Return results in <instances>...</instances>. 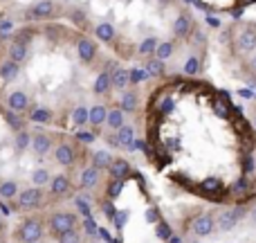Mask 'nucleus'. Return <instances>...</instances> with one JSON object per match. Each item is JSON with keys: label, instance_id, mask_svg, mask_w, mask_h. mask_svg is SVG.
Wrapping results in <instances>:
<instances>
[{"label": "nucleus", "instance_id": "obj_1", "mask_svg": "<svg viewBox=\"0 0 256 243\" xmlns=\"http://www.w3.org/2000/svg\"><path fill=\"white\" fill-rule=\"evenodd\" d=\"M48 225H50V232H52V234L61 236V234H66V232L76 230V216L70 212H54L52 216H50Z\"/></svg>", "mask_w": 256, "mask_h": 243}, {"label": "nucleus", "instance_id": "obj_2", "mask_svg": "<svg viewBox=\"0 0 256 243\" xmlns=\"http://www.w3.org/2000/svg\"><path fill=\"white\" fill-rule=\"evenodd\" d=\"M43 239V223L38 218H27L18 227V241L20 243H40Z\"/></svg>", "mask_w": 256, "mask_h": 243}, {"label": "nucleus", "instance_id": "obj_3", "mask_svg": "<svg viewBox=\"0 0 256 243\" xmlns=\"http://www.w3.org/2000/svg\"><path fill=\"white\" fill-rule=\"evenodd\" d=\"M243 216H245V205H236V207H232V209H225V212H220V216H218V230H222V232L234 230Z\"/></svg>", "mask_w": 256, "mask_h": 243}, {"label": "nucleus", "instance_id": "obj_4", "mask_svg": "<svg viewBox=\"0 0 256 243\" xmlns=\"http://www.w3.org/2000/svg\"><path fill=\"white\" fill-rule=\"evenodd\" d=\"M216 227H218V218H214L212 214H200L191 223V232L196 236H209V234H214Z\"/></svg>", "mask_w": 256, "mask_h": 243}, {"label": "nucleus", "instance_id": "obj_5", "mask_svg": "<svg viewBox=\"0 0 256 243\" xmlns=\"http://www.w3.org/2000/svg\"><path fill=\"white\" fill-rule=\"evenodd\" d=\"M40 200H43V194H40L38 187H30V189L18 194V207H22V209L40 207Z\"/></svg>", "mask_w": 256, "mask_h": 243}, {"label": "nucleus", "instance_id": "obj_6", "mask_svg": "<svg viewBox=\"0 0 256 243\" xmlns=\"http://www.w3.org/2000/svg\"><path fill=\"white\" fill-rule=\"evenodd\" d=\"M236 43H238L240 52H245V54L254 52V50H256V27H245V30L238 34Z\"/></svg>", "mask_w": 256, "mask_h": 243}, {"label": "nucleus", "instance_id": "obj_7", "mask_svg": "<svg viewBox=\"0 0 256 243\" xmlns=\"http://www.w3.org/2000/svg\"><path fill=\"white\" fill-rule=\"evenodd\" d=\"M108 173H110L112 180H126V178L132 173L130 162L124 160V158H115L112 160V164H110V169H108Z\"/></svg>", "mask_w": 256, "mask_h": 243}, {"label": "nucleus", "instance_id": "obj_8", "mask_svg": "<svg viewBox=\"0 0 256 243\" xmlns=\"http://www.w3.org/2000/svg\"><path fill=\"white\" fill-rule=\"evenodd\" d=\"M54 158H56V162L61 167H72L76 160V151L72 144H58L56 151H54Z\"/></svg>", "mask_w": 256, "mask_h": 243}, {"label": "nucleus", "instance_id": "obj_9", "mask_svg": "<svg viewBox=\"0 0 256 243\" xmlns=\"http://www.w3.org/2000/svg\"><path fill=\"white\" fill-rule=\"evenodd\" d=\"M191 32H194V23H191V18L186 16V14H180V16L173 21V34H176L178 39H186Z\"/></svg>", "mask_w": 256, "mask_h": 243}, {"label": "nucleus", "instance_id": "obj_10", "mask_svg": "<svg viewBox=\"0 0 256 243\" xmlns=\"http://www.w3.org/2000/svg\"><path fill=\"white\" fill-rule=\"evenodd\" d=\"M32 151H34L36 155H45L52 151V137L45 135V133H36L34 137H32Z\"/></svg>", "mask_w": 256, "mask_h": 243}, {"label": "nucleus", "instance_id": "obj_11", "mask_svg": "<svg viewBox=\"0 0 256 243\" xmlns=\"http://www.w3.org/2000/svg\"><path fill=\"white\" fill-rule=\"evenodd\" d=\"M76 52H79V59L84 63H92L94 54H97V48H94V43L90 39H81L79 43H76Z\"/></svg>", "mask_w": 256, "mask_h": 243}, {"label": "nucleus", "instance_id": "obj_12", "mask_svg": "<svg viewBox=\"0 0 256 243\" xmlns=\"http://www.w3.org/2000/svg\"><path fill=\"white\" fill-rule=\"evenodd\" d=\"M70 178L68 176H54L52 182H50V194L52 196H66L70 191Z\"/></svg>", "mask_w": 256, "mask_h": 243}, {"label": "nucleus", "instance_id": "obj_13", "mask_svg": "<svg viewBox=\"0 0 256 243\" xmlns=\"http://www.w3.org/2000/svg\"><path fill=\"white\" fill-rule=\"evenodd\" d=\"M99 182V169L97 167H86L81 171V187L84 189H94Z\"/></svg>", "mask_w": 256, "mask_h": 243}, {"label": "nucleus", "instance_id": "obj_14", "mask_svg": "<svg viewBox=\"0 0 256 243\" xmlns=\"http://www.w3.org/2000/svg\"><path fill=\"white\" fill-rule=\"evenodd\" d=\"M52 14H54V3L52 0H40L38 5L32 7V12L27 14V16H32V18H50Z\"/></svg>", "mask_w": 256, "mask_h": 243}, {"label": "nucleus", "instance_id": "obj_15", "mask_svg": "<svg viewBox=\"0 0 256 243\" xmlns=\"http://www.w3.org/2000/svg\"><path fill=\"white\" fill-rule=\"evenodd\" d=\"M7 104H9V108H12L14 113L25 111V108H27V95H25V93H20V90H16V93L9 95Z\"/></svg>", "mask_w": 256, "mask_h": 243}, {"label": "nucleus", "instance_id": "obj_16", "mask_svg": "<svg viewBox=\"0 0 256 243\" xmlns=\"http://www.w3.org/2000/svg\"><path fill=\"white\" fill-rule=\"evenodd\" d=\"M132 142H135V128L132 126H122L120 131H117V144L132 149Z\"/></svg>", "mask_w": 256, "mask_h": 243}, {"label": "nucleus", "instance_id": "obj_17", "mask_svg": "<svg viewBox=\"0 0 256 243\" xmlns=\"http://www.w3.org/2000/svg\"><path fill=\"white\" fill-rule=\"evenodd\" d=\"M9 59L20 66V63L27 59V45L25 43H16V41H14V43L9 45Z\"/></svg>", "mask_w": 256, "mask_h": 243}, {"label": "nucleus", "instance_id": "obj_18", "mask_svg": "<svg viewBox=\"0 0 256 243\" xmlns=\"http://www.w3.org/2000/svg\"><path fill=\"white\" fill-rule=\"evenodd\" d=\"M112 88V75L110 72H102V75L94 79V93L97 95H106Z\"/></svg>", "mask_w": 256, "mask_h": 243}, {"label": "nucleus", "instance_id": "obj_19", "mask_svg": "<svg viewBox=\"0 0 256 243\" xmlns=\"http://www.w3.org/2000/svg\"><path fill=\"white\" fill-rule=\"evenodd\" d=\"M128 84H130V70L117 68V70L112 72V86H115V88H120V90H124Z\"/></svg>", "mask_w": 256, "mask_h": 243}, {"label": "nucleus", "instance_id": "obj_20", "mask_svg": "<svg viewBox=\"0 0 256 243\" xmlns=\"http://www.w3.org/2000/svg\"><path fill=\"white\" fill-rule=\"evenodd\" d=\"M112 160H115V158H112L108 151H97V153L92 155V167H97V169H110Z\"/></svg>", "mask_w": 256, "mask_h": 243}, {"label": "nucleus", "instance_id": "obj_21", "mask_svg": "<svg viewBox=\"0 0 256 243\" xmlns=\"http://www.w3.org/2000/svg\"><path fill=\"white\" fill-rule=\"evenodd\" d=\"M94 34H97L99 41H104V43H110V41L115 39V27H112L110 23H102V25H97Z\"/></svg>", "mask_w": 256, "mask_h": 243}, {"label": "nucleus", "instance_id": "obj_22", "mask_svg": "<svg viewBox=\"0 0 256 243\" xmlns=\"http://www.w3.org/2000/svg\"><path fill=\"white\" fill-rule=\"evenodd\" d=\"M16 75H18V63H14L12 59H9V61H4L2 66H0V79H2V81L16 79Z\"/></svg>", "mask_w": 256, "mask_h": 243}, {"label": "nucleus", "instance_id": "obj_23", "mask_svg": "<svg viewBox=\"0 0 256 243\" xmlns=\"http://www.w3.org/2000/svg\"><path fill=\"white\" fill-rule=\"evenodd\" d=\"M108 113L110 111H106L104 106H92L90 108V124L92 126H102L104 122H108Z\"/></svg>", "mask_w": 256, "mask_h": 243}, {"label": "nucleus", "instance_id": "obj_24", "mask_svg": "<svg viewBox=\"0 0 256 243\" xmlns=\"http://www.w3.org/2000/svg\"><path fill=\"white\" fill-rule=\"evenodd\" d=\"M108 126L115 128V131H120L122 126H126V117H124V111L122 108H115V111L108 113Z\"/></svg>", "mask_w": 256, "mask_h": 243}, {"label": "nucleus", "instance_id": "obj_25", "mask_svg": "<svg viewBox=\"0 0 256 243\" xmlns=\"http://www.w3.org/2000/svg\"><path fill=\"white\" fill-rule=\"evenodd\" d=\"M30 120L36 122V124H50L52 122V111H48V108H34Z\"/></svg>", "mask_w": 256, "mask_h": 243}, {"label": "nucleus", "instance_id": "obj_26", "mask_svg": "<svg viewBox=\"0 0 256 243\" xmlns=\"http://www.w3.org/2000/svg\"><path fill=\"white\" fill-rule=\"evenodd\" d=\"M72 120H74L76 126H86L90 122V108L86 106H76L74 113H72Z\"/></svg>", "mask_w": 256, "mask_h": 243}, {"label": "nucleus", "instance_id": "obj_27", "mask_svg": "<svg viewBox=\"0 0 256 243\" xmlns=\"http://www.w3.org/2000/svg\"><path fill=\"white\" fill-rule=\"evenodd\" d=\"M18 194V185L14 180H4V182H0V198H14V196Z\"/></svg>", "mask_w": 256, "mask_h": 243}, {"label": "nucleus", "instance_id": "obj_28", "mask_svg": "<svg viewBox=\"0 0 256 243\" xmlns=\"http://www.w3.org/2000/svg\"><path fill=\"white\" fill-rule=\"evenodd\" d=\"M137 108V95L135 93H124L122 95V111L132 113Z\"/></svg>", "mask_w": 256, "mask_h": 243}, {"label": "nucleus", "instance_id": "obj_29", "mask_svg": "<svg viewBox=\"0 0 256 243\" xmlns=\"http://www.w3.org/2000/svg\"><path fill=\"white\" fill-rule=\"evenodd\" d=\"M158 45H160V41L150 36V39L142 41V45H140V54H142V57H148V54L158 52Z\"/></svg>", "mask_w": 256, "mask_h": 243}, {"label": "nucleus", "instance_id": "obj_30", "mask_svg": "<svg viewBox=\"0 0 256 243\" xmlns=\"http://www.w3.org/2000/svg\"><path fill=\"white\" fill-rule=\"evenodd\" d=\"M32 182H34V187H43V185H48V182H52L50 180V171L48 169H36V171L32 173Z\"/></svg>", "mask_w": 256, "mask_h": 243}, {"label": "nucleus", "instance_id": "obj_31", "mask_svg": "<svg viewBox=\"0 0 256 243\" xmlns=\"http://www.w3.org/2000/svg\"><path fill=\"white\" fill-rule=\"evenodd\" d=\"M146 72H148V77H162L164 75V61H160V59L148 61L146 63Z\"/></svg>", "mask_w": 256, "mask_h": 243}, {"label": "nucleus", "instance_id": "obj_32", "mask_svg": "<svg viewBox=\"0 0 256 243\" xmlns=\"http://www.w3.org/2000/svg\"><path fill=\"white\" fill-rule=\"evenodd\" d=\"M158 59L160 61H166L168 57L173 54V43H168V41H160V45H158Z\"/></svg>", "mask_w": 256, "mask_h": 243}, {"label": "nucleus", "instance_id": "obj_33", "mask_svg": "<svg viewBox=\"0 0 256 243\" xmlns=\"http://www.w3.org/2000/svg\"><path fill=\"white\" fill-rule=\"evenodd\" d=\"M155 234H158L160 241H168V239L173 236V232H171V227H168V223L160 221L158 225H155Z\"/></svg>", "mask_w": 256, "mask_h": 243}, {"label": "nucleus", "instance_id": "obj_34", "mask_svg": "<svg viewBox=\"0 0 256 243\" xmlns=\"http://www.w3.org/2000/svg\"><path fill=\"white\" fill-rule=\"evenodd\" d=\"M184 72L189 77H196L200 72V59L198 57H189L186 59V63H184Z\"/></svg>", "mask_w": 256, "mask_h": 243}, {"label": "nucleus", "instance_id": "obj_35", "mask_svg": "<svg viewBox=\"0 0 256 243\" xmlns=\"http://www.w3.org/2000/svg\"><path fill=\"white\" fill-rule=\"evenodd\" d=\"M146 79H148V72H146V68H132V70H130V84L132 86L142 84V81H146Z\"/></svg>", "mask_w": 256, "mask_h": 243}, {"label": "nucleus", "instance_id": "obj_36", "mask_svg": "<svg viewBox=\"0 0 256 243\" xmlns=\"http://www.w3.org/2000/svg\"><path fill=\"white\" fill-rule=\"evenodd\" d=\"M232 191H234L236 196L248 194V191H250V178H248V176H243L240 180H236V182H234V187H232Z\"/></svg>", "mask_w": 256, "mask_h": 243}, {"label": "nucleus", "instance_id": "obj_37", "mask_svg": "<svg viewBox=\"0 0 256 243\" xmlns=\"http://www.w3.org/2000/svg\"><path fill=\"white\" fill-rule=\"evenodd\" d=\"M122 189H124V180H110V185H108V189H106L108 198L115 200L117 196L122 194Z\"/></svg>", "mask_w": 256, "mask_h": 243}, {"label": "nucleus", "instance_id": "obj_38", "mask_svg": "<svg viewBox=\"0 0 256 243\" xmlns=\"http://www.w3.org/2000/svg\"><path fill=\"white\" fill-rule=\"evenodd\" d=\"M27 146H32V137H30V133H25V131L16 133V149H18V151H25Z\"/></svg>", "mask_w": 256, "mask_h": 243}, {"label": "nucleus", "instance_id": "obj_39", "mask_svg": "<svg viewBox=\"0 0 256 243\" xmlns=\"http://www.w3.org/2000/svg\"><path fill=\"white\" fill-rule=\"evenodd\" d=\"M4 120H7V124L14 128L16 133H20L22 131V120L18 115H14V111H9V113H4Z\"/></svg>", "mask_w": 256, "mask_h": 243}, {"label": "nucleus", "instance_id": "obj_40", "mask_svg": "<svg viewBox=\"0 0 256 243\" xmlns=\"http://www.w3.org/2000/svg\"><path fill=\"white\" fill-rule=\"evenodd\" d=\"M58 243H81V234L79 230H72V232H66V234L56 236Z\"/></svg>", "mask_w": 256, "mask_h": 243}, {"label": "nucleus", "instance_id": "obj_41", "mask_svg": "<svg viewBox=\"0 0 256 243\" xmlns=\"http://www.w3.org/2000/svg\"><path fill=\"white\" fill-rule=\"evenodd\" d=\"M76 140L84 142V144H90V142L97 140V135H94L92 131H86V128H81V131H76Z\"/></svg>", "mask_w": 256, "mask_h": 243}, {"label": "nucleus", "instance_id": "obj_42", "mask_svg": "<svg viewBox=\"0 0 256 243\" xmlns=\"http://www.w3.org/2000/svg\"><path fill=\"white\" fill-rule=\"evenodd\" d=\"M76 209H79V212L84 214L86 218H90V205H88V200H84V198H76Z\"/></svg>", "mask_w": 256, "mask_h": 243}, {"label": "nucleus", "instance_id": "obj_43", "mask_svg": "<svg viewBox=\"0 0 256 243\" xmlns=\"http://www.w3.org/2000/svg\"><path fill=\"white\" fill-rule=\"evenodd\" d=\"M214 111H216V115H220V117H230V108H227L222 102H214Z\"/></svg>", "mask_w": 256, "mask_h": 243}, {"label": "nucleus", "instance_id": "obj_44", "mask_svg": "<svg viewBox=\"0 0 256 243\" xmlns=\"http://www.w3.org/2000/svg\"><path fill=\"white\" fill-rule=\"evenodd\" d=\"M102 209H104V212H106V216L110 218V221H112V218H115L117 209H115V205H112V200H106V203L102 205Z\"/></svg>", "mask_w": 256, "mask_h": 243}, {"label": "nucleus", "instance_id": "obj_45", "mask_svg": "<svg viewBox=\"0 0 256 243\" xmlns=\"http://www.w3.org/2000/svg\"><path fill=\"white\" fill-rule=\"evenodd\" d=\"M202 189H207V191H218V189H220V182H218L216 178H212V180H204V182H202Z\"/></svg>", "mask_w": 256, "mask_h": 243}, {"label": "nucleus", "instance_id": "obj_46", "mask_svg": "<svg viewBox=\"0 0 256 243\" xmlns=\"http://www.w3.org/2000/svg\"><path fill=\"white\" fill-rule=\"evenodd\" d=\"M126 216H128V214L126 212H117L115 214V218H112V223H115V227H117V230H122V227H124V221H126Z\"/></svg>", "mask_w": 256, "mask_h": 243}, {"label": "nucleus", "instance_id": "obj_47", "mask_svg": "<svg viewBox=\"0 0 256 243\" xmlns=\"http://www.w3.org/2000/svg\"><path fill=\"white\" fill-rule=\"evenodd\" d=\"M84 227H86V232H88L90 236H94V234H97V225H94V221H92V218H86Z\"/></svg>", "mask_w": 256, "mask_h": 243}, {"label": "nucleus", "instance_id": "obj_48", "mask_svg": "<svg viewBox=\"0 0 256 243\" xmlns=\"http://www.w3.org/2000/svg\"><path fill=\"white\" fill-rule=\"evenodd\" d=\"M158 218H160V214L158 212H155V209H148V212H146V221H148V223H155V225H158Z\"/></svg>", "mask_w": 256, "mask_h": 243}, {"label": "nucleus", "instance_id": "obj_49", "mask_svg": "<svg viewBox=\"0 0 256 243\" xmlns=\"http://www.w3.org/2000/svg\"><path fill=\"white\" fill-rule=\"evenodd\" d=\"M132 149H137V151H148V149H146V142H144V140H135V142H132Z\"/></svg>", "mask_w": 256, "mask_h": 243}, {"label": "nucleus", "instance_id": "obj_50", "mask_svg": "<svg viewBox=\"0 0 256 243\" xmlns=\"http://www.w3.org/2000/svg\"><path fill=\"white\" fill-rule=\"evenodd\" d=\"M171 108H173V102H171V99H166V102L162 104V111H164V113H168Z\"/></svg>", "mask_w": 256, "mask_h": 243}, {"label": "nucleus", "instance_id": "obj_51", "mask_svg": "<svg viewBox=\"0 0 256 243\" xmlns=\"http://www.w3.org/2000/svg\"><path fill=\"white\" fill-rule=\"evenodd\" d=\"M12 27H14V23L4 21V23H2V25H0V30H2V32H9V30H12Z\"/></svg>", "mask_w": 256, "mask_h": 243}, {"label": "nucleus", "instance_id": "obj_52", "mask_svg": "<svg viewBox=\"0 0 256 243\" xmlns=\"http://www.w3.org/2000/svg\"><path fill=\"white\" fill-rule=\"evenodd\" d=\"M250 70H252L254 75H256V54H254L252 59H250Z\"/></svg>", "mask_w": 256, "mask_h": 243}, {"label": "nucleus", "instance_id": "obj_53", "mask_svg": "<svg viewBox=\"0 0 256 243\" xmlns=\"http://www.w3.org/2000/svg\"><path fill=\"white\" fill-rule=\"evenodd\" d=\"M166 243H184V241H182V236H178V234H173V236H171V239H168Z\"/></svg>", "mask_w": 256, "mask_h": 243}, {"label": "nucleus", "instance_id": "obj_54", "mask_svg": "<svg viewBox=\"0 0 256 243\" xmlns=\"http://www.w3.org/2000/svg\"><path fill=\"white\" fill-rule=\"evenodd\" d=\"M207 21H209V25H214V27H218V21H216V18H212V16H209V18H207Z\"/></svg>", "mask_w": 256, "mask_h": 243}, {"label": "nucleus", "instance_id": "obj_55", "mask_svg": "<svg viewBox=\"0 0 256 243\" xmlns=\"http://www.w3.org/2000/svg\"><path fill=\"white\" fill-rule=\"evenodd\" d=\"M0 209H2V214H9V207L4 203H0Z\"/></svg>", "mask_w": 256, "mask_h": 243}, {"label": "nucleus", "instance_id": "obj_56", "mask_svg": "<svg viewBox=\"0 0 256 243\" xmlns=\"http://www.w3.org/2000/svg\"><path fill=\"white\" fill-rule=\"evenodd\" d=\"M160 3H162V5H168V3H171V0H160Z\"/></svg>", "mask_w": 256, "mask_h": 243}, {"label": "nucleus", "instance_id": "obj_57", "mask_svg": "<svg viewBox=\"0 0 256 243\" xmlns=\"http://www.w3.org/2000/svg\"><path fill=\"white\" fill-rule=\"evenodd\" d=\"M254 131H256V120H254Z\"/></svg>", "mask_w": 256, "mask_h": 243}, {"label": "nucleus", "instance_id": "obj_58", "mask_svg": "<svg viewBox=\"0 0 256 243\" xmlns=\"http://www.w3.org/2000/svg\"><path fill=\"white\" fill-rule=\"evenodd\" d=\"M191 243H200V241H191Z\"/></svg>", "mask_w": 256, "mask_h": 243}, {"label": "nucleus", "instance_id": "obj_59", "mask_svg": "<svg viewBox=\"0 0 256 243\" xmlns=\"http://www.w3.org/2000/svg\"><path fill=\"white\" fill-rule=\"evenodd\" d=\"M186 3H191V0H186Z\"/></svg>", "mask_w": 256, "mask_h": 243}]
</instances>
